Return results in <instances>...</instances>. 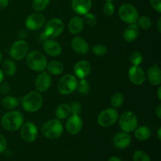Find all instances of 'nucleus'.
Wrapping results in <instances>:
<instances>
[{
    "label": "nucleus",
    "instance_id": "f257e3e1",
    "mask_svg": "<svg viewBox=\"0 0 161 161\" xmlns=\"http://www.w3.org/2000/svg\"><path fill=\"white\" fill-rule=\"evenodd\" d=\"M43 98L39 91H35L28 93L21 100V106L28 113H35L41 108Z\"/></svg>",
    "mask_w": 161,
    "mask_h": 161
},
{
    "label": "nucleus",
    "instance_id": "f03ea898",
    "mask_svg": "<svg viewBox=\"0 0 161 161\" xmlns=\"http://www.w3.org/2000/svg\"><path fill=\"white\" fill-rule=\"evenodd\" d=\"M24 124L23 115L18 111H10L5 113L1 119V124L9 131L19 130Z\"/></svg>",
    "mask_w": 161,
    "mask_h": 161
},
{
    "label": "nucleus",
    "instance_id": "7ed1b4c3",
    "mask_svg": "<svg viewBox=\"0 0 161 161\" xmlns=\"http://www.w3.org/2000/svg\"><path fill=\"white\" fill-rule=\"evenodd\" d=\"M26 62L28 68L36 72H43L47 69L48 64L45 55L38 50H33L28 53L26 56Z\"/></svg>",
    "mask_w": 161,
    "mask_h": 161
},
{
    "label": "nucleus",
    "instance_id": "20e7f679",
    "mask_svg": "<svg viewBox=\"0 0 161 161\" xmlns=\"http://www.w3.org/2000/svg\"><path fill=\"white\" fill-rule=\"evenodd\" d=\"M63 130L64 127L62 124L58 119H53L47 121L44 123L41 129L43 136L48 139H57L61 137L63 133Z\"/></svg>",
    "mask_w": 161,
    "mask_h": 161
},
{
    "label": "nucleus",
    "instance_id": "39448f33",
    "mask_svg": "<svg viewBox=\"0 0 161 161\" xmlns=\"http://www.w3.org/2000/svg\"><path fill=\"white\" fill-rule=\"evenodd\" d=\"M64 29V24L62 20L59 18L50 19L45 24L42 36L47 39H54L62 34Z\"/></svg>",
    "mask_w": 161,
    "mask_h": 161
},
{
    "label": "nucleus",
    "instance_id": "423d86ee",
    "mask_svg": "<svg viewBox=\"0 0 161 161\" xmlns=\"http://www.w3.org/2000/svg\"><path fill=\"white\" fill-rule=\"evenodd\" d=\"M76 77L71 74L64 75L60 79L58 84V91L63 95H69L76 90L77 86Z\"/></svg>",
    "mask_w": 161,
    "mask_h": 161
},
{
    "label": "nucleus",
    "instance_id": "0eeeda50",
    "mask_svg": "<svg viewBox=\"0 0 161 161\" xmlns=\"http://www.w3.org/2000/svg\"><path fill=\"white\" fill-rule=\"evenodd\" d=\"M119 125L121 130L127 133L133 132L138 127V119L133 112L127 111L119 118Z\"/></svg>",
    "mask_w": 161,
    "mask_h": 161
},
{
    "label": "nucleus",
    "instance_id": "6e6552de",
    "mask_svg": "<svg viewBox=\"0 0 161 161\" xmlns=\"http://www.w3.org/2000/svg\"><path fill=\"white\" fill-rule=\"evenodd\" d=\"M118 14H119L120 20L128 25L136 23L137 20L139 17L136 8L133 5L129 4V3H125V4L122 5L119 7Z\"/></svg>",
    "mask_w": 161,
    "mask_h": 161
},
{
    "label": "nucleus",
    "instance_id": "1a4fd4ad",
    "mask_svg": "<svg viewBox=\"0 0 161 161\" xmlns=\"http://www.w3.org/2000/svg\"><path fill=\"white\" fill-rule=\"evenodd\" d=\"M119 118L117 111L114 108L103 110L97 116V124L102 127H109L114 125Z\"/></svg>",
    "mask_w": 161,
    "mask_h": 161
},
{
    "label": "nucleus",
    "instance_id": "9d476101",
    "mask_svg": "<svg viewBox=\"0 0 161 161\" xmlns=\"http://www.w3.org/2000/svg\"><path fill=\"white\" fill-rule=\"evenodd\" d=\"M29 50V46L26 41L20 39L13 43L9 49V55L16 61H21L27 56Z\"/></svg>",
    "mask_w": 161,
    "mask_h": 161
},
{
    "label": "nucleus",
    "instance_id": "9b49d317",
    "mask_svg": "<svg viewBox=\"0 0 161 161\" xmlns=\"http://www.w3.org/2000/svg\"><path fill=\"white\" fill-rule=\"evenodd\" d=\"M46 17L40 12L34 13L28 16L25 20V26L30 31H36L45 25Z\"/></svg>",
    "mask_w": 161,
    "mask_h": 161
},
{
    "label": "nucleus",
    "instance_id": "f8f14e48",
    "mask_svg": "<svg viewBox=\"0 0 161 161\" xmlns=\"http://www.w3.org/2000/svg\"><path fill=\"white\" fill-rule=\"evenodd\" d=\"M20 136L27 142H33L38 136V128L32 122H27L20 127Z\"/></svg>",
    "mask_w": 161,
    "mask_h": 161
},
{
    "label": "nucleus",
    "instance_id": "ddd939ff",
    "mask_svg": "<svg viewBox=\"0 0 161 161\" xmlns=\"http://www.w3.org/2000/svg\"><path fill=\"white\" fill-rule=\"evenodd\" d=\"M52 84V78L47 72H41L38 75L35 81V86L36 91L39 93H43L48 91Z\"/></svg>",
    "mask_w": 161,
    "mask_h": 161
},
{
    "label": "nucleus",
    "instance_id": "4468645a",
    "mask_svg": "<svg viewBox=\"0 0 161 161\" xmlns=\"http://www.w3.org/2000/svg\"><path fill=\"white\" fill-rule=\"evenodd\" d=\"M83 127V120L79 115L72 114L69 116L66 121L65 128L68 133L72 135H77L80 133Z\"/></svg>",
    "mask_w": 161,
    "mask_h": 161
},
{
    "label": "nucleus",
    "instance_id": "2eb2a0df",
    "mask_svg": "<svg viewBox=\"0 0 161 161\" xmlns=\"http://www.w3.org/2000/svg\"><path fill=\"white\" fill-rule=\"evenodd\" d=\"M128 77L133 84L140 86L145 83L146 75L144 70L139 65H132L128 70Z\"/></svg>",
    "mask_w": 161,
    "mask_h": 161
},
{
    "label": "nucleus",
    "instance_id": "dca6fc26",
    "mask_svg": "<svg viewBox=\"0 0 161 161\" xmlns=\"http://www.w3.org/2000/svg\"><path fill=\"white\" fill-rule=\"evenodd\" d=\"M44 51L51 57H58L62 53V48L57 41L53 39H47L42 43Z\"/></svg>",
    "mask_w": 161,
    "mask_h": 161
},
{
    "label": "nucleus",
    "instance_id": "f3484780",
    "mask_svg": "<svg viewBox=\"0 0 161 161\" xmlns=\"http://www.w3.org/2000/svg\"><path fill=\"white\" fill-rule=\"evenodd\" d=\"M73 72L75 77H77V78L85 79L89 75V74L91 72V64L86 60L79 61L74 66Z\"/></svg>",
    "mask_w": 161,
    "mask_h": 161
},
{
    "label": "nucleus",
    "instance_id": "a211bd4d",
    "mask_svg": "<svg viewBox=\"0 0 161 161\" xmlns=\"http://www.w3.org/2000/svg\"><path fill=\"white\" fill-rule=\"evenodd\" d=\"M113 145L119 149H124L128 147L131 142V137L127 132H119L113 137Z\"/></svg>",
    "mask_w": 161,
    "mask_h": 161
},
{
    "label": "nucleus",
    "instance_id": "6ab92c4d",
    "mask_svg": "<svg viewBox=\"0 0 161 161\" xmlns=\"http://www.w3.org/2000/svg\"><path fill=\"white\" fill-rule=\"evenodd\" d=\"M71 46H72V50L75 53H79V54H86L89 52L90 50V47L87 42L83 38L80 37V36H75L72 39V42H71Z\"/></svg>",
    "mask_w": 161,
    "mask_h": 161
},
{
    "label": "nucleus",
    "instance_id": "aec40b11",
    "mask_svg": "<svg viewBox=\"0 0 161 161\" xmlns=\"http://www.w3.org/2000/svg\"><path fill=\"white\" fill-rule=\"evenodd\" d=\"M92 7L91 0H72V8L74 12L80 15H83L91 10Z\"/></svg>",
    "mask_w": 161,
    "mask_h": 161
},
{
    "label": "nucleus",
    "instance_id": "412c9836",
    "mask_svg": "<svg viewBox=\"0 0 161 161\" xmlns=\"http://www.w3.org/2000/svg\"><path fill=\"white\" fill-rule=\"evenodd\" d=\"M148 80L153 86H160L161 83V72L158 64L151 66L146 73Z\"/></svg>",
    "mask_w": 161,
    "mask_h": 161
},
{
    "label": "nucleus",
    "instance_id": "4be33fe9",
    "mask_svg": "<svg viewBox=\"0 0 161 161\" xmlns=\"http://www.w3.org/2000/svg\"><path fill=\"white\" fill-rule=\"evenodd\" d=\"M139 35V28L136 24L129 25L123 33V37L126 42H131L135 41Z\"/></svg>",
    "mask_w": 161,
    "mask_h": 161
},
{
    "label": "nucleus",
    "instance_id": "5701e85b",
    "mask_svg": "<svg viewBox=\"0 0 161 161\" xmlns=\"http://www.w3.org/2000/svg\"><path fill=\"white\" fill-rule=\"evenodd\" d=\"M83 27H84V22H83V18L79 16L73 17L69 22V31L72 34L78 35L83 31Z\"/></svg>",
    "mask_w": 161,
    "mask_h": 161
},
{
    "label": "nucleus",
    "instance_id": "b1692460",
    "mask_svg": "<svg viewBox=\"0 0 161 161\" xmlns=\"http://www.w3.org/2000/svg\"><path fill=\"white\" fill-rule=\"evenodd\" d=\"M47 69L49 73L53 75H58L64 72V65L61 61H51L47 64Z\"/></svg>",
    "mask_w": 161,
    "mask_h": 161
},
{
    "label": "nucleus",
    "instance_id": "393cba45",
    "mask_svg": "<svg viewBox=\"0 0 161 161\" xmlns=\"http://www.w3.org/2000/svg\"><path fill=\"white\" fill-rule=\"evenodd\" d=\"M71 114L70 106L66 103H62L58 106L55 112V116L58 119H64L69 117Z\"/></svg>",
    "mask_w": 161,
    "mask_h": 161
},
{
    "label": "nucleus",
    "instance_id": "a878e982",
    "mask_svg": "<svg viewBox=\"0 0 161 161\" xmlns=\"http://www.w3.org/2000/svg\"><path fill=\"white\" fill-rule=\"evenodd\" d=\"M134 131H135V138H136L138 141H147V140L151 137L150 129L147 127H145V126L136 128Z\"/></svg>",
    "mask_w": 161,
    "mask_h": 161
},
{
    "label": "nucleus",
    "instance_id": "bb28decb",
    "mask_svg": "<svg viewBox=\"0 0 161 161\" xmlns=\"http://www.w3.org/2000/svg\"><path fill=\"white\" fill-rule=\"evenodd\" d=\"M2 68H3L2 71L3 72V73L9 76H13L17 72V66H16L15 62L10 59L5 60L4 62L3 63Z\"/></svg>",
    "mask_w": 161,
    "mask_h": 161
},
{
    "label": "nucleus",
    "instance_id": "cd10ccee",
    "mask_svg": "<svg viewBox=\"0 0 161 161\" xmlns=\"http://www.w3.org/2000/svg\"><path fill=\"white\" fill-rule=\"evenodd\" d=\"M19 104L20 102H19L18 99L14 96H6V97H3L2 100V105L6 109H14L19 106Z\"/></svg>",
    "mask_w": 161,
    "mask_h": 161
},
{
    "label": "nucleus",
    "instance_id": "c85d7f7f",
    "mask_svg": "<svg viewBox=\"0 0 161 161\" xmlns=\"http://www.w3.org/2000/svg\"><path fill=\"white\" fill-rule=\"evenodd\" d=\"M90 84L88 83L87 80L86 79H80V81L77 83L76 90L77 92L80 94V95H87L90 92Z\"/></svg>",
    "mask_w": 161,
    "mask_h": 161
},
{
    "label": "nucleus",
    "instance_id": "c756f323",
    "mask_svg": "<svg viewBox=\"0 0 161 161\" xmlns=\"http://www.w3.org/2000/svg\"><path fill=\"white\" fill-rule=\"evenodd\" d=\"M124 102V97L120 92H116L112 95L110 98V103L114 108H118L123 105Z\"/></svg>",
    "mask_w": 161,
    "mask_h": 161
},
{
    "label": "nucleus",
    "instance_id": "7c9ffc66",
    "mask_svg": "<svg viewBox=\"0 0 161 161\" xmlns=\"http://www.w3.org/2000/svg\"><path fill=\"white\" fill-rule=\"evenodd\" d=\"M137 25L138 28L143 30H149L152 26V20L148 16H142L137 20Z\"/></svg>",
    "mask_w": 161,
    "mask_h": 161
},
{
    "label": "nucleus",
    "instance_id": "2f4dec72",
    "mask_svg": "<svg viewBox=\"0 0 161 161\" xmlns=\"http://www.w3.org/2000/svg\"><path fill=\"white\" fill-rule=\"evenodd\" d=\"M107 47L106 46L101 43H97L94 45L91 48V51L95 56L97 57H103L107 53Z\"/></svg>",
    "mask_w": 161,
    "mask_h": 161
},
{
    "label": "nucleus",
    "instance_id": "473e14b6",
    "mask_svg": "<svg viewBox=\"0 0 161 161\" xmlns=\"http://www.w3.org/2000/svg\"><path fill=\"white\" fill-rule=\"evenodd\" d=\"M129 59H130V62L132 65L138 66L142 62L143 56L140 52L134 51L130 54Z\"/></svg>",
    "mask_w": 161,
    "mask_h": 161
},
{
    "label": "nucleus",
    "instance_id": "72a5a7b5",
    "mask_svg": "<svg viewBox=\"0 0 161 161\" xmlns=\"http://www.w3.org/2000/svg\"><path fill=\"white\" fill-rule=\"evenodd\" d=\"M50 3V0H32V7L37 12L43 11Z\"/></svg>",
    "mask_w": 161,
    "mask_h": 161
},
{
    "label": "nucleus",
    "instance_id": "f704fd0d",
    "mask_svg": "<svg viewBox=\"0 0 161 161\" xmlns=\"http://www.w3.org/2000/svg\"><path fill=\"white\" fill-rule=\"evenodd\" d=\"M134 161H150V157L146 152L142 150L135 151L133 155Z\"/></svg>",
    "mask_w": 161,
    "mask_h": 161
},
{
    "label": "nucleus",
    "instance_id": "c9c22d12",
    "mask_svg": "<svg viewBox=\"0 0 161 161\" xmlns=\"http://www.w3.org/2000/svg\"><path fill=\"white\" fill-rule=\"evenodd\" d=\"M83 20L84 22V24L86 23L89 26H94L95 24L97 23V17H96V16L94 14H91V13L88 12L86 14H83Z\"/></svg>",
    "mask_w": 161,
    "mask_h": 161
},
{
    "label": "nucleus",
    "instance_id": "e433bc0d",
    "mask_svg": "<svg viewBox=\"0 0 161 161\" xmlns=\"http://www.w3.org/2000/svg\"><path fill=\"white\" fill-rule=\"evenodd\" d=\"M103 12L107 17H111L115 12V6L112 2H107L103 7Z\"/></svg>",
    "mask_w": 161,
    "mask_h": 161
},
{
    "label": "nucleus",
    "instance_id": "4c0bfd02",
    "mask_svg": "<svg viewBox=\"0 0 161 161\" xmlns=\"http://www.w3.org/2000/svg\"><path fill=\"white\" fill-rule=\"evenodd\" d=\"M70 106V110H71V113L74 115H79V113L81 112V105L79 102H73L71 103V105H69Z\"/></svg>",
    "mask_w": 161,
    "mask_h": 161
},
{
    "label": "nucleus",
    "instance_id": "58836bf2",
    "mask_svg": "<svg viewBox=\"0 0 161 161\" xmlns=\"http://www.w3.org/2000/svg\"><path fill=\"white\" fill-rule=\"evenodd\" d=\"M10 85L9 84L6 82H2L0 83V91H1L3 94H8V93L10 91Z\"/></svg>",
    "mask_w": 161,
    "mask_h": 161
},
{
    "label": "nucleus",
    "instance_id": "ea45409f",
    "mask_svg": "<svg viewBox=\"0 0 161 161\" xmlns=\"http://www.w3.org/2000/svg\"><path fill=\"white\" fill-rule=\"evenodd\" d=\"M150 4L157 12L161 13V0H150Z\"/></svg>",
    "mask_w": 161,
    "mask_h": 161
},
{
    "label": "nucleus",
    "instance_id": "a19ab883",
    "mask_svg": "<svg viewBox=\"0 0 161 161\" xmlns=\"http://www.w3.org/2000/svg\"><path fill=\"white\" fill-rule=\"evenodd\" d=\"M6 146H7V144H6V138H4L3 135L0 134V153H3L6 151Z\"/></svg>",
    "mask_w": 161,
    "mask_h": 161
},
{
    "label": "nucleus",
    "instance_id": "79ce46f5",
    "mask_svg": "<svg viewBox=\"0 0 161 161\" xmlns=\"http://www.w3.org/2000/svg\"><path fill=\"white\" fill-rule=\"evenodd\" d=\"M155 115L158 119H161V105L159 104L155 108Z\"/></svg>",
    "mask_w": 161,
    "mask_h": 161
},
{
    "label": "nucleus",
    "instance_id": "37998d69",
    "mask_svg": "<svg viewBox=\"0 0 161 161\" xmlns=\"http://www.w3.org/2000/svg\"><path fill=\"white\" fill-rule=\"evenodd\" d=\"M9 5V0H0V9H5Z\"/></svg>",
    "mask_w": 161,
    "mask_h": 161
},
{
    "label": "nucleus",
    "instance_id": "c03bdc74",
    "mask_svg": "<svg viewBox=\"0 0 161 161\" xmlns=\"http://www.w3.org/2000/svg\"><path fill=\"white\" fill-rule=\"evenodd\" d=\"M27 35H28V33H27V31L25 30H20L19 31V37L25 38L27 36Z\"/></svg>",
    "mask_w": 161,
    "mask_h": 161
},
{
    "label": "nucleus",
    "instance_id": "a18cd8bd",
    "mask_svg": "<svg viewBox=\"0 0 161 161\" xmlns=\"http://www.w3.org/2000/svg\"><path fill=\"white\" fill-rule=\"evenodd\" d=\"M108 161H122V160H121V159L118 157H110Z\"/></svg>",
    "mask_w": 161,
    "mask_h": 161
},
{
    "label": "nucleus",
    "instance_id": "49530a36",
    "mask_svg": "<svg viewBox=\"0 0 161 161\" xmlns=\"http://www.w3.org/2000/svg\"><path fill=\"white\" fill-rule=\"evenodd\" d=\"M157 29H158L159 32H160L161 31V18L160 17L158 20V21H157Z\"/></svg>",
    "mask_w": 161,
    "mask_h": 161
},
{
    "label": "nucleus",
    "instance_id": "de8ad7c7",
    "mask_svg": "<svg viewBox=\"0 0 161 161\" xmlns=\"http://www.w3.org/2000/svg\"><path fill=\"white\" fill-rule=\"evenodd\" d=\"M3 79H4V73L2 71V69H0V83L3 81Z\"/></svg>",
    "mask_w": 161,
    "mask_h": 161
},
{
    "label": "nucleus",
    "instance_id": "09e8293b",
    "mask_svg": "<svg viewBox=\"0 0 161 161\" xmlns=\"http://www.w3.org/2000/svg\"><path fill=\"white\" fill-rule=\"evenodd\" d=\"M157 96H158L159 100H161V88L160 86H159L158 90H157Z\"/></svg>",
    "mask_w": 161,
    "mask_h": 161
},
{
    "label": "nucleus",
    "instance_id": "8fccbe9b",
    "mask_svg": "<svg viewBox=\"0 0 161 161\" xmlns=\"http://www.w3.org/2000/svg\"><path fill=\"white\" fill-rule=\"evenodd\" d=\"M160 132H161V128L160 127V128L158 129V130H157V137H158L159 140L161 139V135H160Z\"/></svg>",
    "mask_w": 161,
    "mask_h": 161
},
{
    "label": "nucleus",
    "instance_id": "3c124183",
    "mask_svg": "<svg viewBox=\"0 0 161 161\" xmlns=\"http://www.w3.org/2000/svg\"><path fill=\"white\" fill-rule=\"evenodd\" d=\"M2 61H3V53L0 51V63L2 62Z\"/></svg>",
    "mask_w": 161,
    "mask_h": 161
},
{
    "label": "nucleus",
    "instance_id": "603ef678",
    "mask_svg": "<svg viewBox=\"0 0 161 161\" xmlns=\"http://www.w3.org/2000/svg\"><path fill=\"white\" fill-rule=\"evenodd\" d=\"M107 2H112V1H113V0H106Z\"/></svg>",
    "mask_w": 161,
    "mask_h": 161
}]
</instances>
